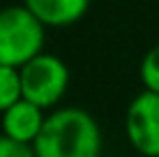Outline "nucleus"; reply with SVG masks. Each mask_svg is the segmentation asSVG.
Instances as JSON below:
<instances>
[{
  "mask_svg": "<svg viewBox=\"0 0 159 157\" xmlns=\"http://www.w3.org/2000/svg\"><path fill=\"white\" fill-rule=\"evenodd\" d=\"M37 157H102L99 122L81 106H56L32 143Z\"/></svg>",
  "mask_w": 159,
  "mask_h": 157,
  "instance_id": "1",
  "label": "nucleus"
},
{
  "mask_svg": "<svg viewBox=\"0 0 159 157\" xmlns=\"http://www.w3.org/2000/svg\"><path fill=\"white\" fill-rule=\"evenodd\" d=\"M19 69L25 99L39 104L46 111L60 106L69 88V67L62 58H58L56 53L42 51Z\"/></svg>",
  "mask_w": 159,
  "mask_h": 157,
  "instance_id": "3",
  "label": "nucleus"
},
{
  "mask_svg": "<svg viewBox=\"0 0 159 157\" xmlns=\"http://www.w3.org/2000/svg\"><path fill=\"white\" fill-rule=\"evenodd\" d=\"M46 28H67L79 23L90 9V0H21Z\"/></svg>",
  "mask_w": 159,
  "mask_h": 157,
  "instance_id": "6",
  "label": "nucleus"
},
{
  "mask_svg": "<svg viewBox=\"0 0 159 157\" xmlns=\"http://www.w3.org/2000/svg\"><path fill=\"white\" fill-rule=\"evenodd\" d=\"M0 157H37V153L30 143H21L0 134Z\"/></svg>",
  "mask_w": 159,
  "mask_h": 157,
  "instance_id": "9",
  "label": "nucleus"
},
{
  "mask_svg": "<svg viewBox=\"0 0 159 157\" xmlns=\"http://www.w3.org/2000/svg\"><path fill=\"white\" fill-rule=\"evenodd\" d=\"M46 116H48L46 109L21 97L16 104H12L7 111L0 113V134L14 139V141L32 145L39 136Z\"/></svg>",
  "mask_w": 159,
  "mask_h": 157,
  "instance_id": "5",
  "label": "nucleus"
},
{
  "mask_svg": "<svg viewBox=\"0 0 159 157\" xmlns=\"http://www.w3.org/2000/svg\"><path fill=\"white\" fill-rule=\"evenodd\" d=\"M44 44L46 25L23 2L0 9V65L23 67L44 51Z\"/></svg>",
  "mask_w": 159,
  "mask_h": 157,
  "instance_id": "2",
  "label": "nucleus"
},
{
  "mask_svg": "<svg viewBox=\"0 0 159 157\" xmlns=\"http://www.w3.org/2000/svg\"><path fill=\"white\" fill-rule=\"evenodd\" d=\"M139 79L145 90L159 93V44L148 48V53L143 56L139 65Z\"/></svg>",
  "mask_w": 159,
  "mask_h": 157,
  "instance_id": "8",
  "label": "nucleus"
},
{
  "mask_svg": "<svg viewBox=\"0 0 159 157\" xmlns=\"http://www.w3.org/2000/svg\"><path fill=\"white\" fill-rule=\"evenodd\" d=\"M129 145L143 157H159V93L141 90L125 113Z\"/></svg>",
  "mask_w": 159,
  "mask_h": 157,
  "instance_id": "4",
  "label": "nucleus"
},
{
  "mask_svg": "<svg viewBox=\"0 0 159 157\" xmlns=\"http://www.w3.org/2000/svg\"><path fill=\"white\" fill-rule=\"evenodd\" d=\"M21 97H23L21 69L12 65H0V113L16 104Z\"/></svg>",
  "mask_w": 159,
  "mask_h": 157,
  "instance_id": "7",
  "label": "nucleus"
}]
</instances>
